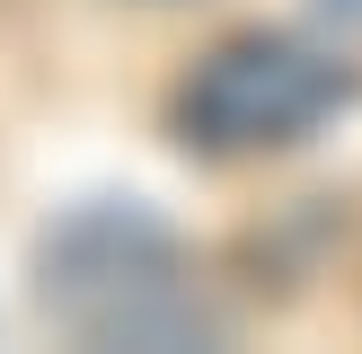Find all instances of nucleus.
Wrapping results in <instances>:
<instances>
[{"mask_svg":"<svg viewBox=\"0 0 362 354\" xmlns=\"http://www.w3.org/2000/svg\"><path fill=\"white\" fill-rule=\"evenodd\" d=\"M345 98H354V71L336 62V53L300 45V35H283V27H247V35H221V45L177 80L168 124H177V142L204 151V159H257V151L310 142Z\"/></svg>","mask_w":362,"mask_h":354,"instance_id":"f03ea898","label":"nucleus"},{"mask_svg":"<svg viewBox=\"0 0 362 354\" xmlns=\"http://www.w3.org/2000/svg\"><path fill=\"white\" fill-rule=\"evenodd\" d=\"M318 9H336V18H362V0H318Z\"/></svg>","mask_w":362,"mask_h":354,"instance_id":"7ed1b4c3","label":"nucleus"},{"mask_svg":"<svg viewBox=\"0 0 362 354\" xmlns=\"http://www.w3.org/2000/svg\"><path fill=\"white\" fill-rule=\"evenodd\" d=\"M35 301L80 346L168 354V346H212L221 336V310L204 301L177 230L151 222L141 204H88L71 222H53L45 248H35Z\"/></svg>","mask_w":362,"mask_h":354,"instance_id":"f257e3e1","label":"nucleus"}]
</instances>
